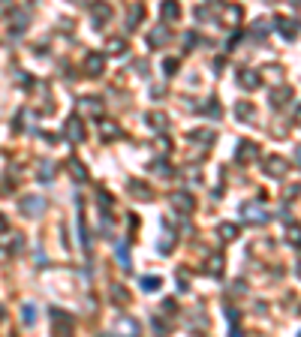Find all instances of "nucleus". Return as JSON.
<instances>
[{
    "label": "nucleus",
    "mask_w": 301,
    "mask_h": 337,
    "mask_svg": "<svg viewBox=\"0 0 301 337\" xmlns=\"http://www.w3.org/2000/svg\"><path fill=\"white\" fill-rule=\"evenodd\" d=\"M63 133H66V139H69L72 145H81V142L87 139V130H84V121H81V118H69V121L63 124Z\"/></svg>",
    "instance_id": "1"
},
{
    "label": "nucleus",
    "mask_w": 301,
    "mask_h": 337,
    "mask_svg": "<svg viewBox=\"0 0 301 337\" xmlns=\"http://www.w3.org/2000/svg\"><path fill=\"white\" fill-rule=\"evenodd\" d=\"M45 211V199L42 196H24L21 199V214L24 217H39Z\"/></svg>",
    "instance_id": "2"
},
{
    "label": "nucleus",
    "mask_w": 301,
    "mask_h": 337,
    "mask_svg": "<svg viewBox=\"0 0 301 337\" xmlns=\"http://www.w3.org/2000/svg\"><path fill=\"white\" fill-rule=\"evenodd\" d=\"M172 208L175 211H181V214H193V208H196V202H193V196L190 193H172Z\"/></svg>",
    "instance_id": "3"
},
{
    "label": "nucleus",
    "mask_w": 301,
    "mask_h": 337,
    "mask_svg": "<svg viewBox=\"0 0 301 337\" xmlns=\"http://www.w3.org/2000/svg\"><path fill=\"white\" fill-rule=\"evenodd\" d=\"M286 172H289L286 160H280V157H268V160H265V175H271V178H283Z\"/></svg>",
    "instance_id": "4"
},
{
    "label": "nucleus",
    "mask_w": 301,
    "mask_h": 337,
    "mask_svg": "<svg viewBox=\"0 0 301 337\" xmlns=\"http://www.w3.org/2000/svg\"><path fill=\"white\" fill-rule=\"evenodd\" d=\"M103 66H106V54L90 51V54L84 57V69H87V75H99V72H103Z\"/></svg>",
    "instance_id": "5"
},
{
    "label": "nucleus",
    "mask_w": 301,
    "mask_h": 337,
    "mask_svg": "<svg viewBox=\"0 0 301 337\" xmlns=\"http://www.w3.org/2000/svg\"><path fill=\"white\" fill-rule=\"evenodd\" d=\"M51 325H54V331H60V334H72V319H69L66 313H60V310H51Z\"/></svg>",
    "instance_id": "6"
},
{
    "label": "nucleus",
    "mask_w": 301,
    "mask_h": 337,
    "mask_svg": "<svg viewBox=\"0 0 301 337\" xmlns=\"http://www.w3.org/2000/svg\"><path fill=\"white\" fill-rule=\"evenodd\" d=\"M238 81H241V87H244V90H253V87H259V84H262V75H259V72H253V69H241Z\"/></svg>",
    "instance_id": "7"
},
{
    "label": "nucleus",
    "mask_w": 301,
    "mask_h": 337,
    "mask_svg": "<svg viewBox=\"0 0 301 337\" xmlns=\"http://www.w3.org/2000/svg\"><path fill=\"white\" fill-rule=\"evenodd\" d=\"M78 108L84 111V115H103V99H96V96H84V99H78Z\"/></svg>",
    "instance_id": "8"
},
{
    "label": "nucleus",
    "mask_w": 301,
    "mask_h": 337,
    "mask_svg": "<svg viewBox=\"0 0 301 337\" xmlns=\"http://www.w3.org/2000/svg\"><path fill=\"white\" fill-rule=\"evenodd\" d=\"M235 157H238V163H250V160H256V157H259V148H256L253 142H241Z\"/></svg>",
    "instance_id": "9"
},
{
    "label": "nucleus",
    "mask_w": 301,
    "mask_h": 337,
    "mask_svg": "<svg viewBox=\"0 0 301 337\" xmlns=\"http://www.w3.org/2000/svg\"><path fill=\"white\" fill-rule=\"evenodd\" d=\"M181 18V3L178 0H163V21H178Z\"/></svg>",
    "instance_id": "10"
},
{
    "label": "nucleus",
    "mask_w": 301,
    "mask_h": 337,
    "mask_svg": "<svg viewBox=\"0 0 301 337\" xmlns=\"http://www.w3.org/2000/svg\"><path fill=\"white\" fill-rule=\"evenodd\" d=\"M93 18H96V24H106V21L112 18V6L103 3V0H96V3H93Z\"/></svg>",
    "instance_id": "11"
},
{
    "label": "nucleus",
    "mask_w": 301,
    "mask_h": 337,
    "mask_svg": "<svg viewBox=\"0 0 301 337\" xmlns=\"http://www.w3.org/2000/svg\"><path fill=\"white\" fill-rule=\"evenodd\" d=\"M115 331L118 334H139V322H133V319H118V325H115Z\"/></svg>",
    "instance_id": "12"
},
{
    "label": "nucleus",
    "mask_w": 301,
    "mask_h": 337,
    "mask_svg": "<svg viewBox=\"0 0 301 337\" xmlns=\"http://www.w3.org/2000/svg\"><path fill=\"white\" fill-rule=\"evenodd\" d=\"M277 30H280L286 39H295V24H292V18H277Z\"/></svg>",
    "instance_id": "13"
},
{
    "label": "nucleus",
    "mask_w": 301,
    "mask_h": 337,
    "mask_svg": "<svg viewBox=\"0 0 301 337\" xmlns=\"http://www.w3.org/2000/svg\"><path fill=\"white\" fill-rule=\"evenodd\" d=\"M235 115H238L241 121H253V118H256V108H253L250 102H238V105H235Z\"/></svg>",
    "instance_id": "14"
},
{
    "label": "nucleus",
    "mask_w": 301,
    "mask_h": 337,
    "mask_svg": "<svg viewBox=\"0 0 301 337\" xmlns=\"http://www.w3.org/2000/svg\"><path fill=\"white\" fill-rule=\"evenodd\" d=\"M217 232H220L223 241H235V238H238V226H235V223H220Z\"/></svg>",
    "instance_id": "15"
},
{
    "label": "nucleus",
    "mask_w": 301,
    "mask_h": 337,
    "mask_svg": "<svg viewBox=\"0 0 301 337\" xmlns=\"http://www.w3.org/2000/svg\"><path fill=\"white\" fill-rule=\"evenodd\" d=\"M286 241L295 244V247H301V223H289V226H286Z\"/></svg>",
    "instance_id": "16"
},
{
    "label": "nucleus",
    "mask_w": 301,
    "mask_h": 337,
    "mask_svg": "<svg viewBox=\"0 0 301 337\" xmlns=\"http://www.w3.org/2000/svg\"><path fill=\"white\" fill-rule=\"evenodd\" d=\"M69 175H72L75 181H87V169H84L78 160H69Z\"/></svg>",
    "instance_id": "17"
},
{
    "label": "nucleus",
    "mask_w": 301,
    "mask_h": 337,
    "mask_svg": "<svg viewBox=\"0 0 301 337\" xmlns=\"http://www.w3.org/2000/svg\"><path fill=\"white\" fill-rule=\"evenodd\" d=\"M130 190H133V193H136L142 202H148V199H151V193H148V187H145L142 181H133V184H130Z\"/></svg>",
    "instance_id": "18"
},
{
    "label": "nucleus",
    "mask_w": 301,
    "mask_h": 337,
    "mask_svg": "<svg viewBox=\"0 0 301 337\" xmlns=\"http://www.w3.org/2000/svg\"><path fill=\"white\" fill-rule=\"evenodd\" d=\"M99 130H103V136H121V127H118L115 121H103Z\"/></svg>",
    "instance_id": "19"
},
{
    "label": "nucleus",
    "mask_w": 301,
    "mask_h": 337,
    "mask_svg": "<svg viewBox=\"0 0 301 337\" xmlns=\"http://www.w3.org/2000/svg\"><path fill=\"white\" fill-rule=\"evenodd\" d=\"M160 286H163L160 277H142V289H145V292H154V289H160Z\"/></svg>",
    "instance_id": "20"
},
{
    "label": "nucleus",
    "mask_w": 301,
    "mask_h": 337,
    "mask_svg": "<svg viewBox=\"0 0 301 337\" xmlns=\"http://www.w3.org/2000/svg\"><path fill=\"white\" fill-rule=\"evenodd\" d=\"M124 51H127L124 39H109V54H124Z\"/></svg>",
    "instance_id": "21"
},
{
    "label": "nucleus",
    "mask_w": 301,
    "mask_h": 337,
    "mask_svg": "<svg viewBox=\"0 0 301 337\" xmlns=\"http://www.w3.org/2000/svg\"><path fill=\"white\" fill-rule=\"evenodd\" d=\"M33 310H36L33 304H24V307H21V322H24V325H33V316H36Z\"/></svg>",
    "instance_id": "22"
},
{
    "label": "nucleus",
    "mask_w": 301,
    "mask_h": 337,
    "mask_svg": "<svg viewBox=\"0 0 301 337\" xmlns=\"http://www.w3.org/2000/svg\"><path fill=\"white\" fill-rule=\"evenodd\" d=\"M178 63H181L178 57H169V60L163 63V69H166V75H175V72H178Z\"/></svg>",
    "instance_id": "23"
},
{
    "label": "nucleus",
    "mask_w": 301,
    "mask_h": 337,
    "mask_svg": "<svg viewBox=\"0 0 301 337\" xmlns=\"http://www.w3.org/2000/svg\"><path fill=\"white\" fill-rule=\"evenodd\" d=\"M289 99V90H274V96H271V105H283Z\"/></svg>",
    "instance_id": "24"
},
{
    "label": "nucleus",
    "mask_w": 301,
    "mask_h": 337,
    "mask_svg": "<svg viewBox=\"0 0 301 337\" xmlns=\"http://www.w3.org/2000/svg\"><path fill=\"white\" fill-rule=\"evenodd\" d=\"M208 271H211V274L217 277V274L223 271V259H220V256H211V265H208Z\"/></svg>",
    "instance_id": "25"
},
{
    "label": "nucleus",
    "mask_w": 301,
    "mask_h": 337,
    "mask_svg": "<svg viewBox=\"0 0 301 337\" xmlns=\"http://www.w3.org/2000/svg\"><path fill=\"white\" fill-rule=\"evenodd\" d=\"M51 175H54L51 163H42V169H39V178H42V181H51Z\"/></svg>",
    "instance_id": "26"
},
{
    "label": "nucleus",
    "mask_w": 301,
    "mask_h": 337,
    "mask_svg": "<svg viewBox=\"0 0 301 337\" xmlns=\"http://www.w3.org/2000/svg\"><path fill=\"white\" fill-rule=\"evenodd\" d=\"M166 36H169L166 30H154V33H151V42H154V45H157V42H166Z\"/></svg>",
    "instance_id": "27"
},
{
    "label": "nucleus",
    "mask_w": 301,
    "mask_h": 337,
    "mask_svg": "<svg viewBox=\"0 0 301 337\" xmlns=\"http://www.w3.org/2000/svg\"><path fill=\"white\" fill-rule=\"evenodd\" d=\"M151 127H157V130H166V121H163V115H151Z\"/></svg>",
    "instance_id": "28"
},
{
    "label": "nucleus",
    "mask_w": 301,
    "mask_h": 337,
    "mask_svg": "<svg viewBox=\"0 0 301 337\" xmlns=\"http://www.w3.org/2000/svg\"><path fill=\"white\" fill-rule=\"evenodd\" d=\"M3 229H6V220H3V217H0V232H3Z\"/></svg>",
    "instance_id": "29"
},
{
    "label": "nucleus",
    "mask_w": 301,
    "mask_h": 337,
    "mask_svg": "<svg viewBox=\"0 0 301 337\" xmlns=\"http://www.w3.org/2000/svg\"><path fill=\"white\" fill-rule=\"evenodd\" d=\"M295 160H298V166H301V148H298V151H295Z\"/></svg>",
    "instance_id": "30"
},
{
    "label": "nucleus",
    "mask_w": 301,
    "mask_h": 337,
    "mask_svg": "<svg viewBox=\"0 0 301 337\" xmlns=\"http://www.w3.org/2000/svg\"><path fill=\"white\" fill-rule=\"evenodd\" d=\"M0 322H3V307H0Z\"/></svg>",
    "instance_id": "31"
},
{
    "label": "nucleus",
    "mask_w": 301,
    "mask_h": 337,
    "mask_svg": "<svg viewBox=\"0 0 301 337\" xmlns=\"http://www.w3.org/2000/svg\"><path fill=\"white\" fill-rule=\"evenodd\" d=\"M298 277H301V262H298Z\"/></svg>",
    "instance_id": "32"
},
{
    "label": "nucleus",
    "mask_w": 301,
    "mask_h": 337,
    "mask_svg": "<svg viewBox=\"0 0 301 337\" xmlns=\"http://www.w3.org/2000/svg\"><path fill=\"white\" fill-rule=\"evenodd\" d=\"M298 121H301V108H298Z\"/></svg>",
    "instance_id": "33"
}]
</instances>
